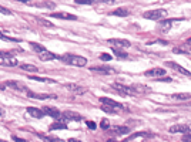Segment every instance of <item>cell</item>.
Returning a JSON list of instances; mask_svg holds the SVG:
<instances>
[{"instance_id":"1","label":"cell","mask_w":191,"mask_h":142,"mask_svg":"<svg viewBox=\"0 0 191 142\" xmlns=\"http://www.w3.org/2000/svg\"><path fill=\"white\" fill-rule=\"evenodd\" d=\"M60 60L68 65H74V67H84V65H87L86 57L74 56V54H64V56L60 57Z\"/></svg>"},{"instance_id":"2","label":"cell","mask_w":191,"mask_h":142,"mask_svg":"<svg viewBox=\"0 0 191 142\" xmlns=\"http://www.w3.org/2000/svg\"><path fill=\"white\" fill-rule=\"evenodd\" d=\"M167 12L164 9H157V10H150V12H145L144 14V19H148V20H160L163 17H166Z\"/></svg>"},{"instance_id":"3","label":"cell","mask_w":191,"mask_h":142,"mask_svg":"<svg viewBox=\"0 0 191 142\" xmlns=\"http://www.w3.org/2000/svg\"><path fill=\"white\" fill-rule=\"evenodd\" d=\"M111 87H113L114 90H117L120 95H136L134 90H133L131 87H128V85H124V84H120V83H118V84L113 83V84H111Z\"/></svg>"},{"instance_id":"4","label":"cell","mask_w":191,"mask_h":142,"mask_svg":"<svg viewBox=\"0 0 191 142\" xmlns=\"http://www.w3.org/2000/svg\"><path fill=\"white\" fill-rule=\"evenodd\" d=\"M90 71L96 73V74H103V75H111L116 73V70L113 67H107V65H94V67H90Z\"/></svg>"},{"instance_id":"5","label":"cell","mask_w":191,"mask_h":142,"mask_svg":"<svg viewBox=\"0 0 191 142\" xmlns=\"http://www.w3.org/2000/svg\"><path fill=\"white\" fill-rule=\"evenodd\" d=\"M100 102H101V104H104V105H107V107H111V108L117 109V111L126 109V107H124L123 104H120V102H117V101H114V99H111V98H107V97H101V98H100Z\"/></svg>"},{"instance_id":"6","label":"cell","mask_w":191,"mask_h":142,"mask_svg":"<svg viewBox=\"0 0 191 142\" xmlns=\"http://www.w3.org/2000/svg\"><path fill=\"white\" fill-rule=\"evenodd\" d=\"M66 88H67L70 93L76 94V95H83V94L87 93V88L80 84H74V83H70V84H66Z\"/></svg>"},{"instance_id":"7","label":"cell","mask_w":191,"mask_h":142,"mask_svg":"<svg viewBox=\"0 0 191 142\" xmlns=\"http://www.w3.org/2000/svg\"><path fill=\"white\" fill-rule=\"evenodd\" d=\"M107 43L113 46L114 48H128L130 47V41L124 40V38H110Z\"/></svg>"},{"instance_id":"8","label":"cell","mask_w":191,"mask_h":142,"mask_svg":"<svg viewBox=\"0 0 191 142\" xmlns=\"http://www.w3.org/2000/svg\"><path fill=\"white\" fill-rule=\"evenodd\" d=\"M145 77H153V78H161V77H166V70L160 67H156V68H151V70H147L144 73Z\"/></svg>"},{"instance_id":"9","label":"cell","mask_w":191,"mask_h":142,"mask_svg":"<svg viewBox=\"0 0 191 142\" xmlns=\"http://www.w3.org/2000/svg\"><path fill=\"white\" fill-rule=\"evenodd\" d=\"M57 121H62V122H66V121H81V115L76 114V112H71V111H66L62 114V117L59 118Z\"/></svg>"},{"instance_id":"10","label":"cell","mask_w":191,"mask_h":142,"mask_svg":"<svg viewBox=\"0 0 191 142\" xmlns=\"http://www.w3.org/2000/svg\"><path fill=\"white\" fill-rule=\"evenodd\" d=\"M26 95L33 98V99H54V98H57L56 94H36V93H31L30 90L26 93Z\"/></svg>"},{"instance_id":"11","label":"cell","mask_w":191,"mask_h":142,"mask_svg":"<svg viewBox=\"0 0 191 142\" xmlns=\"http://www.w3.org/2000/svg\"><path fill=\"white\" fill-rule=\"evenodd\" d=\"M166 65H167V67H170V68H173L174 71H178L180 74H183V75H187V77H190V75H191L190 71L185 70L184 67H181L180 64H177V63H174V61H167Z\"/></svg>"},{"instance_id":"12","label":"cell","mask_w":191,"mask_h":142,"mask_svg":"<svg viewBox=\"0 0 191 142\" xmlns=\"http://www.w3.org/2000/svg\"><path fill=\"white\" fill-rule=\"evenodd\" d=\"M181 19H166L163 20V22H160V31H163V33H167V31L170 30V28L173 27V24L176 22H180Z\"/></svg>"},{"instance_id":"13","label":"cell","mask_w":191,"mask_h":142,"mask_svg":"<svg viewBox=\"0 0 191 142\" xmlns=\"http://www.w3.org/2000/svg\"><path fill=\"white\" fill-rule=\"evenodd\" d=\"M0 65H2V67H14V65H19V61L14 57L0 56Z\"/></svg>"},{"instance_id":"14","label":"cell","mask_w":191,"mask_h":142,"mask_svg":"<svg viewBox=\"0 0 191 142\" xmlns=\"http://www.w3.org/2000/svg\"><path fill=\"white\" fill-rule=\"evenodd\" d=\"M4 84H6L7 87H10V88H13V90H16V91H23V93H27L29 91L27 87H25L20 81H12L10 80V81H6Z\"/></svg>"},{"instance_id":"15","label":"cell","mask_w":191,"mask_h":142,"mask_svg":"<svg viewBox=\"0 0 191 142\" xmlns=\"http://www.w3.org/2000/svg\"><path fill=\"white\" fill-rule=\"evenodd\" d=\"M190 131H191V128L187 127V125H173V127L168 128V132H171V134H178V132L188 134Z\"/></svg>"},{"instance_id":"16","label":"cell","mask_w":191,"mask_h":142,"mask_svg":"<svg viewBox=\"0 0 191 142\" xmlns=\"http://www.w3.org/2000/svg\"><path fill=\"white\" fill-rule=\"evenodd\" d=\"M37 54H39V58H40L41 61H52V60H56V58H57V56H56V54L50 53L49 50H46V48H44L43 51L37 53Z\"/></svg>"},{"instance_id":"17","label":"cell","mask_w":191,"mask_h":142,"mask_svg":"<svg viewBox=\"0 0 191 142\" xmlns=\"http://www.w3.org/2000/svg\"><path fill=\"white\" fill-rule=\"evenodd\" d=\"M43 112H44V114H47L49 117H53L54 119H59V118L62 117V114H60L59 109L52 108V107H44V108H43Z\"/></svg>"},{"instance_id":"18","label":"cell","mask_w":191,"mask_h":142,"mask_svg":"<svg viewBox=\"0 0 191 142\" xmlns=\"http://www.w3.org/2000/svg\"><path fill=\"white\" fill-rule=\"evenodd\" d=\"M52 17H56V19H63V20H76L77 17L74 14H70V13H63V12H60V13H52Z\"/></svg>"},{"instance_id":"19","label":"cell","mask_w":191,"mask_h":142,"mask_svg":"<svg viewBox=\"0 0 191 142\" xmlns=\"http://www.w3.org/2000/svg\"><path fill=\"white\" fill-rule=\"evenodd\" d=\"M27 114L33 118H43L44 117V112L43 109H39V108H34V107H29L27 108Z\"/></svg>"},{"instance_id":"20","label":"cell","mask_w":191,"mask_h":142,"mask_svg":"<svg viewBox=\"0 0 191 142\" xmlns=\"http://www.w3.org/2000/svg\"><path fill=\"white\" fill-rule=\"evenodd\" d=\"M108 132L114 134V135H124V134L130 132V128L128 127H114L111 129H108Z\"/></svg>"},{"instance_id":"21","label":"cell","mask_w":191,"mask_h":142,"mask_svg":"<svg viewBox=\"0 0 191 142\" xmlns=\"http://www.w3.org/2000/svg\"><path fill=\"white\" fill-rule=\"evenodd\" d=\"M131 88L134 90V93H136V95L137 94H144V93H148V87H145V85H140V84H134V85H131Z\"/></svg>"},{"instance_id":"22","label":"cell","mask_w":191,"mask_h":142,"mask_svg":"<svg viewBox=\"0 0 191 142\" xmlns=\"http://www.w3.org/2000/svg\"><path fill=\"white\" fill-rule=\"evenodd\" d=\"M29 78L30 80H34V81H39V83H56L54 80H52V78H44V77H39V75H29Z\"/></svg>"},{"instance_id":"23","label":"cell","mask_w":191,"mask_h":142,"mask_svg":"<svg viewBox=\"0 0 191 142\" xmlns=\"http://www.w3.org/2000/svg\"><path fill=\"white\" fill-rule=\"evenodd\" d=\"M113 14L114 16H118V17H126V16H128L130 13H128V10L124 9V7H118V9H116L113 12Z\"/></svg>"},{"instance_id":"24","label":"cell","mask_w":191,"mask_h":142,"mask_svg":"<svg viewBox=\"0 0 191 142\" xmlns=\"http://www.w3.org/2000/svg\"><path fill=\"white\" fill-rule=\"evenodd\" d=\"M66 128H67L66 122H62V121H57V119H56L54 124L50 125V129H66Z\"/></svg>"},{"instance_id":"25","label":"cell","mask_w":191,"mask_h":142,"mask_svg":"<svg viewBox=\"0 0 191 142\" xmlns=\"http://www.w3.org/2000/svg\"><path fill=\"white\" fill-rule=\"evenodd\" d=\"M174 54H191V47H177V48L173 50Z\"/></svg>"},{"instance_id":"26","label":"cell","mask_w":191,"mask_h":142,"mask_svg":"<svg viewBox=\"0 0 191 142\" xmlns=\"http://www.w3.org/2000/svg\"><path fill=\"white\" fill-rule=\"evenodd\" d=\"M173 98L176 99H181V101H185V99H191V94H185V93H178V94H173Z\"/></svg>"},{"instance_id":"27","label":"cell","mask_w":191,"mask_h":142,"mask_svg":"<svg viewBox=\"0 0 191 142\" xmlns=\"http://www.w3.org/2000/svg\"><path fill=\"white\" fill-rule=\"evenodd\" d=\"M113 53L117 57H120V58H127V57H128V54H127L126 51H123L121 48H113Z\"/></svg>"},{"instance_id":"28","label":"cell","mask_w":191,"mask_h":142,"mask_svg":"<svg viewBox=\"0 0 191 142\" xmlns=\"http://www.w3.org/2000/svg\"><path fill=\"white\" fill-rule=\"evenodd\" d=\"M20 68L25 71H39V68H37L36 65H31V64H22Z\"/></svg>"},{"instance_id":"29","label":"cell","mask_w":191,"mask_h":142,"mask_svg":"<svg viewBox=\"0 0 191 142\" xmlns=\"http://www.w3.org/2000/svg\"><path fill=\"white\" fill-rule=\"evenodd\" d=\"M101 109H103L104 112H107V114H116V112H118L117 109L111 108V107H107V105H101Z\"/></svg>"},{"instance_id":"30","label":"cell","mask_w":191,"mask_h":142,"mask_svg":"<svg viewBox=\"0 0 191 142\" xmlns=\"http://www.w3.org/2000/svg\"><path fill=\"white\" fill-rule=\"evenodd\" d=\"M30 47H33V50L36 53H40V51H43V50H44L43 46H40V44H37V43H30Z\"/></svg>"},{"instance_id":"31","label":"cell","mask_w":191,"mask_h":142,"mask_svg":"<svg viewBox=\"0 0 191 142\" xmlns=\"http://www.w3.org/2000/svg\"><path fill=\"white\" fill-rule=\"evenodd\" d=\"M76 3H79V4H94V3H97V0H74Z\"/></svg>"},{"instance_id":"32","label":"cell","mask_w":191,"mask_h":142,"mask_svg":"<svg viewBox=\"0 0 191 142\" xmlns=\"http://www.w3.org/2000/svg\"><path fill=\"white\" fill-rule=\"evenodd\" d=\"M39 6H41V7H47V9H54L56 7V3H53V2H44L43 4H39Z\"/></svg>"},{"instance_id":"33","label":"cell","mask_w":191,"mask_h":142,"mask_svg":"<svg viewBox=\"0 0 191 142\" xmlns=\"http://www.w3.org/2000/svg\"><path fill=\"white\" fill-rule=\"evenodd\" d=\"M43 139H44V141H47V142H66L64 139H60V138H52V136H50V138H47V136H43Z\"/></svg>"},{"instance_id":"34","label":"cell","mask_w":191,"mask_h":142,"mask_svg":"<svg viewBox=\"0 0 191 142\" xmlns=\"http://www.w3.org/2000/svg\"><path fill=\"white\" fill-rule=\"evenodd\" d=\"M39 23H41L44 27H54V24H53V23L47 22V20H43V19H39Z\"/></svg>"},{"instance_id":"35","label":"cell","mask_w":191,"mask_h":142,"mask_svg":"<svg viewBox=\"0 0 191 142\" xmlns=\"http://www.w3.org/2000/svg\"><path fill=\"white\" fill-rule=\"evenodd\" d=\"M100 58H101L103 61H110L111 56H110V54H107V53H103V54H100Z\"/></svg>"},{"instance_id":"36","label":"cell","mask_w":191,"mask_h":142,"mask_svg":"<svg viewBox=\"0 0 191 142\" xmlns=\"http://www.w3.org/2000/svg\"><path fill=\"white\" fill-rule=\"evenodd\" d=\"M100 125H101V128H103V129H106V131H107L108 128H110V122H108L107 119H103Z\"/></svg>"},{"instance_id":"37","label":"cell","mask_w":191,"mask_h":142,"mask_svg":"<svg viewBox=\"0 0 191 142\" xmlns=\"http://www.w3.org/2000/svg\"><path fill=\"white\" fill-rule=\"evenodd\" d=\"M181 141L183 142H191V134L190 132L184 134V135H183V138H181Z\"/></svg>"},{"instance_id":"38","label":"cell","mask_w":191,"mask_h":142,"mask_svg":"<svg viewBox=\"0 0 191 142\" xmlns=\"http://www.w3.org/2000/svg\"><path fill=\"white\" fill-rule=\"evenodd\" d=\"M0 38H2V40H6V41H19V40H16V38H10V37H7V36H4L3 33H0Z\"/></svg>"},{"instance_id":"39","label":"cell","mask_w":191,"mask_h":142,"mask_svg":"<svg viewBox=\"0 0 191 142\" xmlns=\"http://www.w3.org/2000/svg\"><path fill=\"white\" fill-rule=\"evenodd\" d=\"M0 13H2V14H7V16L12 14V12H10L9 9H6V7H2V6H0Z\"/></svg>"},{"instance_id":"40","label":"cell","mask_w":191,"mask_h":142,"mask_svg":"<svg viewBox=\"0 0 191 142\" xmlns=\"http://www.w3.org/2000/svg\"><path fill=\"white\" fill-rule=\"evenodd\" d=\"M87 127L90 128V129H96V122H93V121H87Z\"/></svg>"},{"instance_id":"41","label":"cell","mask_w":191,"mask_h":142,"mask_svg":"<svg viewBox=\"0 0 191 142\" xmlns=\"http://www.w3.org/2000/svg\"><path fill=\"white\" fill-rule=\"evenodd\" d=\"M116 0H97V3H107V4H113Z\"/></svg>"},{"instance_id":"42","label":"cell","mask_w":191,"mask_h":142,"mask_svg":"<svg viewBox=\"0 0 191 142\" xmlns=\"http://www.w3.org/2000/svg\"><path fill=\"white\" fill-rule=\"evenodd\" d=\"M160 81H161V83H164V81H166V83H170V81H171V78H168V77H161L160 78Z\"/></svg>"},{"instance_id":"43","label":"cell","mask_w":191,"mask_h":142,"mask_svg":"<svg viewBox=\"0 0 191 142\" xmlns=\"http://www.w3.org/2000/svg\"><path fill=\"white\" fill-rule=\"evenodd\" d=\"M13 139H14L16 142H27V141H25V139H22V138H17V136H13Z\"/></svg>"},{"instance_id":"44","label":"cell","mask_w":191,"mask_h":142,"mask_svg":"<svg viewBox=\"0 0 191 142\" xmlns=\"http://www.w3.org/2000/svg\"><path fill=\"white\" fill-rule=\"evenodd\" d=\"M67 142H81V141H79L77 138H70V139H68Z\"/></svg>"},{"instance_id":"45","label":"cell","mask_w":191,"mask_h":142,"mask_svg":"<svg viewBox=\"0 0 191 142\" xmlns=\"http://www.w3.org/2000/svg\"><path fill=\"white\" fill-rule=\"evenodd\" d=\"M3 115H4V109L0 107V117H3Z\"/></svg>"},{"instance_id":"46","label":"cell","mask_w":191,"mask_h":142,"mask_svg":"<svg viewBox=\"0 0 191 142\" xmlns=\"http://www.w3.org/2000/svg\"><path fill=\"white\" fill-rule=\"evenodd\" d=\"M17 2H20V3H29V2H31V0H17Z\"/></svg>"},{"instance_id":"47","label":"cell","mask_w":191,"mask_h":142,"mask_svg":"<svg viewBox=\"0 0 191 142\" xmlns=\"http://www.w3.org/2000/svg\"><path fill=\"white\" fill-rule=\"evenodd\" d=\"M107 142H118V141H116V139H107Z\"/></svg>"},{"instance_id":"48","label":"cell","mask_w":191,"mask_h":142,"mask_svg":"<svg viewBox=\"0 0 191 142\" xmlns=\"http://www.w3.org/2000/svg\"><path fill=\"white\" fill-rule=\"evenodd\" d=\"M188 44H191V37H190V38H188Z\"/></svg>"},{"instance_id":"49","label":"cell","mask_w":191,"mask_h":142,"mask_svg":"<svg viewBox=\"0 0 191 142\" xmlns=\"http://www.w3.org/2000/svg\"><path fill=\"white\" fill-rule=\"evenodd\" d=\"M0 142H7V141H4V139H0Z\"/></svg>"},{"instance_id":"50","label":"cell","mask_w":191,"mask_h":142,"mask_svg":"<svg viewBox=\"0 0 191 142\" xmlns=\"http://www.w3.org/2000/svg\"><path fill=\"white\" fill-rule=\"evenodd\" d=\"M0 88H3V85H0Z\"/></svg>"}]
</instances>
